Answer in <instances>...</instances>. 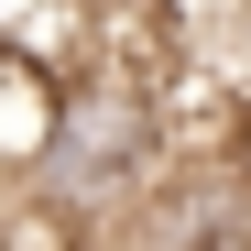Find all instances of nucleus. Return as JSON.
<instances>
[{"instance_id":"obj_1","label":"nucleus","mask_w":251,"mask_h":251,"mask_svg":"<svg viewBox=\"0 0 251 251\" xmlns=\"http://www.w3.org/2000/svg\"><path fill=\"white\" fill-rule=\"evenodd\" d=\"M164 175H175V142H164V99L142 66H88L66 76V109H55V142L33 164V197L55 207V219H120V207H142Z\"/></svg>"},{"instance_id":"obj_2","label":"nucleus","mask_w":251,"mask_h":251,"mask_svg":"<svg viewBox=\"0 0 251 251\" xmlns=\"http://www.w3.org/2000/svg\"><path fill=\"white\" fill-rule=\"evenodd\" d=\"M99 0H0V55H22V66H55V76H88L99 55Z\"/></svg>"},{"instance_id":"obj_3","label":"nucleus","mask_w":251,"mask_h":251,"mask_svg":"<svg viewBox=\"0 0 251 251\" xmlns=\"http://www.w3.org/2000/svg\"><path fill=\"white\" fill-rule=\"evenodd\" d=\"M55 109H66V76L55 66L0 55V175L11 186H33V164H44V142H55Z\"/></svg>"}]
</instances>
